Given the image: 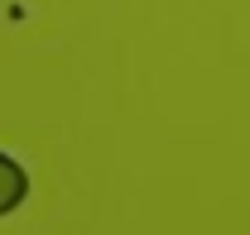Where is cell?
<instances>
[{"instance_id": "cell-1", "label": "cell", "mask_w": 250, "mask_h": 235, "mask_svg": "<svg viewBox=\"0 0 250 235\" xmlns=\"http://www.w3.org/2000/svg\"><path fill=\"white\" fill-rule=\"evenodd\" d=\"M24 197H29V168H24L15 154L0 149V221L15 216V211L24 206Z\"/></svg>"}]
</instances>
